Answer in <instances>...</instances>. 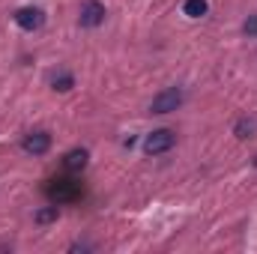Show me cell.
<instances>
[{
    "mask_svg": "<svg viewBox=\"0 0 257 254\" xmlns=\"http://www.w3.org/2000/svg\"><path fill=\"white\" fill-rule=\"evenodd\" d=\"M87 159H90V153L81 150V147H75V150H69L63 156V165L69 171H84V168H87Z\"/></svg>",
    "mask_w": 257,
    "mask_h": 254,
    "instance_id": "cell-6",
    "label": "cell"
},
{
    "mask_svg": "<svg viewBox=\"0 0 257 254\" xmlns=\"http://www.w3.org/2000/svg\"><path fill=\"white\" fill-rule=\"evenodd\" d=\"M21 150H24L27 156H45V153L51 150V135H48V132H30V135H24Z\"/></svg>",
    "mask_w": 257,
    "mask_h": 254,
    "instance_id": "cell-4",
    "label": "cell"
},
{
    "mask_svg": "<svg viewBox=\"0 0 257 254\" xmlns=\"http://www.w3.org/2000/svg\"><path fill=\"white\" fill-rule=\"evenodd\" d=\"M51 87H54L57 93H69V90L75 87V78H72L69 72H60V75H54V78H51Z\"/></svg>",
    "mask_w": 257,
    "mask_h": 254,
    "instance_id": "cell-8",
    "label": "cell"
},
{
    "mask_svg": "<svg viewBox=\"0 0 257 254\" xmlns=\"http://www.w3.org/2000/svg\"><path fill=\"white\" fill-rule=\"evenodd\" d=\"M183 12H186L189 18H203V15L209 12V6H206V0H186V3H183Z\"/></svg>",
    "mask_w": 257,
    "mask_h": 254,
    "instance_id": "cell-7",
    "label": "cell"
},
{
    "mask_svg": "<svg viewBox=\"0 0 257 254\" xmlns=\"http://www.w3.org/2000/svg\"><path fill=\"white\" fill-rule=\"evenodd\" d=\"M242 33H245L248 39H257V15H248V18H245V24H242Z\"/></svg>",
    "mask_w": 257,
    "mask_h": 254,
    "instance_id": "cell-10",
    "label": "cell"
},
{
    "mask_svg": "<svg viewBox=\"0 0 257 254\" xmlns=\"http://www.w3.org/2000/svg\"><path fill=\"white\" fill-rule=\"evenodd\" d=\"M57 215H60L57 206H45V209H39V212L33 215V221H36V224H51V221H57Z\"/></svg>",
    "mask_w": 257,
    "mask_h": 254,
    "instance_id": "cell-9",
    "label": "cell"
},
{
    "mask_svg": "<svg viewBox=\"0 0 257 254\" xmlns=\"http://www.w3.org/2000/svg\"><path fill=\"white\" fill-rule=\"evenodd\" d=\"M174 144H177V135L171 129H156L144 138V153L147 156H162V153L174 150Z\"/></svg>",
    "mask_w": 257,
    "mask_h": 254,
    "instance_id": "cell-2",
    "label": "cell"
},
{
    "mask_svg": "<svg viewBox=\"0 0 257 254\" xmlns=\"http://www.w3.org/2000/svg\"><path fill=\"white\" fill-rule=\"evenodd\" d=\"M15 24L21 27V30H27V33H33V30H39L42 24H45V15H42V9H36V6H21V9H15Z\"/></svg>",
    "mask_w": 257,
    "mask_h": 254,
    "instance_id": "cell-3",
    "label": "cell"
},
{
    "mask_svg": "<svg viewBox=\"0 0 257 254\" xmlns=\"http://www.w3.org/2000/svg\"><path fill=\"white\" fill-rule=\"evenodd\" d=\"M78 21H81V27H99V24L105 21V3H99V0H84Z\"/></svg>",
    "mask_w": 257,
    "mask_h": 254,
    "instance_id": "cell-5",
    "label": "cell"
},
{
    "mask_svg": "<svg viewBox=\"0 0 257 254\" xmlns=\"http://www.w3.org/2000/svg\"><path fill=\"white\" fill-rule=\"evenodd\" d=\"M183 90L180 87H168V90H162L159 96H153V102H150V114H174L180 105H183Z\"/></svg>",
    "mask_w": 257,
    "mask_h": 254,
    "instance_id": "cell-1",
    "label": "cell"
},
{
    "mask_svg": "<svg viewBox=\"0 0 257 254\" xmlns=\"http://www.w3.org/2000/svg\"><path fill=\"white\" fill-rule=\"evenodd\" d=\"M251 132H254V123H248V120L236 123V138H251Z\"/></svg>",
    "mask_w": 257,
    "mask_h": 254,
    "instance_id": "cell-11",
    "label": "cell"
}]
</instances>
